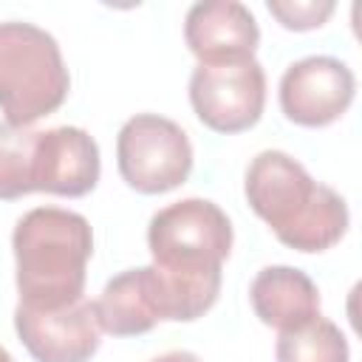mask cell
I'll list each match as a JSON object with an SVG mask.
<instances>
[{
    "mask_svg": "<svg viewBox=\"0 0 362 362\" xmlns=\"http://www.w3.org/2000/svg\"><path fill=\"white\" fill-rule=\"evenodd\" d=\"M243 192L280 243L297 252H325L348 229L345 198L317 184L308 170L283 150H263L246 167Z\"/></svg>",
    "mask_w": 362,
    "mask_h": 362,
    "instance_id": "1",
    "label": "cell"
},
{
    "mask_svg": "<svg viewBox=\"0 0 362 362\" xmlns=\"http://www.w3.org/2000/svg\"><path fill=\"white\" fill-rule=\"evenodd\" d=\"M11 249L20 305L62 308L82 297L85 266L93 255V232L85 215L37 206L17 221Z\"/></svg>",
    "mask_w": 362,
    "mask_h": 362,
    "instance_id": "2",
    "label": "cell"
},
{
    "mask_svg": "<svg viewBox=\"0 0 362 362\" xmlns=\"http://www.w3.org/2000/svg\"><path fill=\"white\" fill-rule=\"evenodd\" d=\"M71 88L57 40L34 25L0 23V110L14 127H31L54 113Z\"/></svg>",
    "mask_w": 362,
    "mask_h": 362,
    "instance_id": "3",
    "label": "cell"
},
{
    "mask_svg": "<svg viewBox=\"0 0 362 362\" xmlns=\"http://www.w3.org/2000/svg\"><path fill=\"white\" fill-rule=\"evenodd\" d=\"M119 173L136 192L161 195L192 173V144L181 124L158 113H136L116 136Z\"/></svg>",
    "mask_w": 362,
    "mask_h": 362,
    "instance_id": "4",
    "label": "cell"
},
{
    "mask_svg": "<svg viewBox=\"0 0 362 362\" xmlns=\"http://www.w3.org/2000/svg\"><path fill=\"white\" fill-rule=\"evenodd\" d=\"M147 246L156 266H223L232 252V223L206 198H184L150 218Z\"/></svg>",
    "mask_w": 362,
    "mask_h": 362,
    "instance_id": "5",
    "label": "cell"
},
{
    "mask_svg": "<svg viewBox=\"0 0 362 362\" xmlns=\"http://www.w3.org/2000/svg\"><path fill=\"white\" fill-rule=\"evenodd\" d=\"M189 102L195 116L215 133H240L257 124L266 105V74L252 59L209 62L189 76Z\"/></svg>",
    "mask_w": 362,
    "mask_h": 362,
    "instance_id": "6",
    "label": "cell"
},
{
    "mask_svg": "<svg viewBox=\"0 0 362 362\" xmlns=\"http://www.w3.org/2000/svg\"><path fill=\"white\" fill-rule=\"evenodd\" d=\"M354 71L337 57H303L280 76V107L288 122L303 127H325L337 122L354 102Z\"/></svg>",
    "mask_w": 362,
    "mask_h": 362,
    "instance_id": "7",
    "label": "cell"
},
{
    "mask_svg": "<svg viewBox=\"0 0 362 362\" xmlns=\"http://www.w3.org/2000/svg\"><path fill=\"white\" fill-rule=\"evenodd\" d=\"M14 328L37 362H88L102 342L96 303L85 297L62 308H28L17 303Z\"/></svg>",
    "mask_w": 362,
    "mask_h": 362,
    "instance_id": "8",
    "label": "cell"
},
{
    "mask_svg": "<svg viewBox=\"0 0 362 362\" xmlns=\"http://www.w3.org/2000/svg\"><path fill=\"white\" fill-rule=\"evenodd\" d=\"M99 170H102L99 144L88 130L62 124L37 133L34 164H31L34 192H51L68 198L88 195L99 181Z\"/></svg>",
    "mask_w": 362,
    "mask_h": 362,
    "instance_id": "9",
    "label": "cell"
},
{
    "mask_svg": "<svg viewBox=\"0 0 362 362\" xmlns=\"http://www.w3.org/2000/svg\"><path fill=\"white\" fill-rule=\"evenodd\" d=\"M184 40L189 51L209 62L252 59L260 42L255 14L238 0H204L189 6L184 20Z\"/></svg>",
    "mask_w": 362,
    "mask_h": 362,
    "instance_id": "10",
    "label": "cell"
},
{
    "mask_svg": "<svg viewBox=\"0 0 362 362\" xmlns=\"http://www.w3.org/2000/svg\"><path fill=\"white\" fill-rule=\"evenodd\" d=\"M257 320L280 334L297 331L320 317V291L314 280L294 266H266L249 286Z\"/></svg>",
    "mask_w": 362,
    "mask_h": 362,
    "instance_id": "11",
    "label": "cell"
},
{
    "mask_svg": "<svg viewBox=\"0 0 362 362\" xmlns=\"http://www.w3.org/2000/svg\"><path fill=\"white\" fill-rule=\"evenodd\" d=\"M96 314L102 331L113 337H136L147 334L158 317L153 308L150 297V283H147V269H127L116 274L113 280L105 283L99 300H96Z\"/></svg>",
    "mask_w": 362,
    "mask_h": 362,
    "instance_id": "12",
    "label": "cell"
},
{
    "mask_svg": "<svg viewBox=\"0 0 362 362\" xmlns=\"http://www.w3.org/2000/svg\"><path fill=\"white\" fill-rule=\"evenodd\" d=\"M277 362H348V339L345 334L325 317H314L297 331L280 334L274 345Z\"/></svg>",
    "mask_w": 362,
    "mask_h": 362,
    "instance_id": "13",
    "label": "cell"
},
{
    "mask_svg": "<svg viewBox=\"0 0 362 362\" xmlns=\"http://www.w3.org/2000/svg\"><path fill=\"white\" fill-rule=\"evenodd\" d=\"M40 130L14 127L8 122L0 124V198L14 201L34 192L31 164H34V141Z\"/></svg>",
    "mask_w": 362,
    "mask_h": 362,
    "instance_id": "14",
    "label": "cell"
},
{
    "mask_svg": "<svg viewBox=\"0 0 362 362\" xmlns=\"http://www.w3.org/2000/svg\"><path fill=\"white\" fill-rule=\"evenodd\" d=\"M266 6L288 31L320 28L334 14V0H269Z\"/></svg>",
    "mask_w": 362,
    "mask_h": 362,
    "instance_id": "15",
    "label": "cell"
},
{
    "mask_svg": "<svg viewBox=\"0 0 362 362\" xmlns=\"http://www.w3.org/2000/svg\"><path fill=\"white\" fill-rule=\"evenodd\" d=\"M150 362H204V359L198 354H192V351H167V354H161V356H156Z\"/></svg>",
    "mask_w": 362,
    "mask_h": 362,
    "instance_id": "16",
    "label": "cell"
},
{
    "mask_svg": "<svg viewBox=\"0 0 362 362\" xmlns=\"http://www.w3.org/2000/svg\"><path fill=\"white\" fill-rule=\"evenodd\" d=\"M0 362H14V356H11V354H8L3 345H0Z\"/></svg>",
    "mask_w": 362,
    "mask_h": 362,
    "instance_id": "17",
    "label": "cell"
}]
</instances>
